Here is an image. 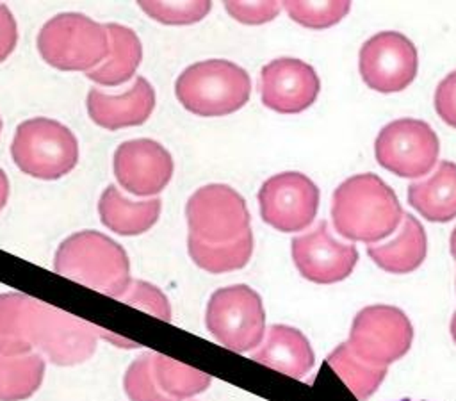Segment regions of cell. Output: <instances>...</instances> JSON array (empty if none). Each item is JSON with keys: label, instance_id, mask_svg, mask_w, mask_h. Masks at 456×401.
Instances as JSON below:
<instances>
[{"label": "cell", "instance_id": "6da1fadb", "mask_svg": "<svg viewBox=\"0 0 456 401\" xmlns=\"http://www.w3.org/2000/svg\"><path fill=\"white\" fill-rule=\"evenodd\" d=\"M102 328L21 292L0 294V355L20 356L37 348L55 365L93 356Z\"/></svg>", "mask_w": 456, "mask_h": 401}, {"label": "cell", "instance_id": "7a4b0ae2", "mask_svg": "<svg viewBox=\"0 0 456 401\" xmlns=\"http://www.w3.org/2000/svg\"><path fill=\"white\" fill-rule=\"evenodd\" d=\"M403 216L394 189L374 173L349 176L333 192V226L349 241L376 244L397 230Z\"/></svg>", "mask_w": 456, "mask_h": 401}, {"label": "cell", "instance_id": "3957f363", "mask_svg": "<svg viewBox=\"0 0 456 401\" xmlns=\"http://www.w3.org/2000/svg\"><path fill=\"white\" fill-rule=\"evenodd\" d=\"M53 269L110 298H121L132 282L125 248L96 230L66 237L55 251Z\"/></svg>", "mask_w": 456, "mask_h": 401}, {"label": "cell", "instance_id": "277c9868", "mask_svg": "<svg viewBox=\"0 0 456 401\" xmlns=\"http://www.w3.org/2000/svg\"><path fill=\"white\" fill-rule=\"evenodd\" d=\"M175 94L196 116H226L248 103L251 80L248 71L232 61L207 59L178 75Z\"/></svg>", "mask_w": 456, "mask_h": 401}, {"label": "cell", "instance_id": "5b68a950", "mask_svg": "<svg viewBox=\"0 0 456 401\" xmlns=\"http://www.w3.org/2000/svg\"><path fill=\"white\" fill-rule=\"evenodd\" d=\"M43 61L62 71H91L110 53L107 25L80 12L50 18L37 34Z\"/></svg>", "mask_w": 456, "mask_h": 401}, {"label": "cell", "instance_id": "8992f818", "mask_svg": "<svg viewBox=\"0 0 456 401\" xmlns=\"http://www.w3.org/2000/svg\"><path fill=\"white\" fill-rule=\"evenodd\" d=\"M11 157L18 169L39 180H57L78 162V141L61 121L32 118L16 127Z\"/></svg>", "mask_w": 456, "mask_h": 401}, {"label": "cell", "instance_id": "52a82bcc", "mask_svg": "<svg viewBox=\"0 0 456 401\" xmlns=\"http://www.w3.org/2000/svg\"><path fill=\"white\" fill-rule=\"evenodd\" d=\"M205 324L224 348L237 353L251 351L265 331L262 298L244 283L217 289L207 303Z\"/></svg>", "mask_w": 456, "mask_h": 401}, {"label": "cell", "instance_id": "ba28073f", "mask_svg": "<svg viewBox=\"0 0 456 401\" xmlns=\"http://www.w3.org/2000/svg\"><path fill=\"white\" fill-rule=\"evenodd\" d=\"M411 342L413 326L401 308L370 305L354 315L346 344L363 362L388 367L410 351Z\"/></svg>", "mask_w": 456, "mask_h": 401}, {"label": "cell", "instance_id": "9c48e42d", "mask_svg": "<svg viewBox=\"0 0 456 401\" xmlns=\"http://www.w3.org/2000/svg\"><path fill=\"white\" fill-rule=\"evenodd\" d=\"M189 237L205 244H228L249 228L244 198L224 184H208L191 194L185 205Z\"/></svg>", "mask_w": 456, "mask_h": 401}, {"label": "cell", "instance_id": "30bf717a", "mask_svg": "<svg viewBox=\"0 0 456 401\" xmlns=\"http://www.w3.org/2000/svg\"><path fill=\"white\" fill-rule=\"evenodd\" d=\"M438 153L436 132L426 121L413 118L390 121L374 141L378 164L403 178H417L431 171Z\"/></svg>", "mask_w": 456, "mask_h": 401}, {"label": "cell", "instance_id": "8fae6325", "mask_svg": "<svg viewBox=\"0 0 456 401\" xmlns=\"http://www.w3.org/2000/svg\"><path fill=\"white\" fill-rule=\"evenodd\" d=\"M358 68L370 89L397 93L406 89L417 77V48L401 32H378L362 45Z\"/></svg>", "mask_w": 456, "mask_h": 401}, {"label": "cell", "instance_id": "7c38bea8", "mask_svg": "<svg viewBox=\"0 0 456 401\" xmlns=\"http://www.w3.org/2000/svg\"><path fill=\"white\" fill-rule=\"evenodd\" d=\"M262 219L280 232L305 230L319 209V187L299 171L267 178L258 191Z\"/></svg>", "mask_w": 456, "mask_h": 401}, {"label": "cell", "instance_id": "4fadbf2b", "mask_svg": "<svg viewBox=\"0 0 456 401\" xmlns=\"http://www.w3.org/2000/svg\"><path fill=\"white\" fill-rule=\"evenodd\" d=\"M290 250L299 274L314 283L342 282L358 262L356 248L338 241L326 221H319L310 232L294 237Z\"/></svg>", "mask_w": 456, "mask_h": 401}, {"label": "cell", "instance_id": "5bb4252c", "mask_svg": "<svg viewBox=\"0 0 456 401\" xmlns=\"http://www.w3.org/2000/svg\"><path fill=\"white\" fill-rule=\"evenodd\" d=\"M114 176L135 196L159 194L173 176L171 153L153 139H130L114 151Z\"/></svg>", "mask_w": 456, "mask_h": 401}, {"label": "cell", "instance_id": "9a60e30c", "mask_svg": "<svg viewBox=\"0 0 456 401\" xmlns=\"http://www.w3.org/2000/svg\"><path fill=\"white\" fill-rule=\"evenodd\" d=\"M321 89L315 70L294 57H280L260 70L262 103L280 114H297L308 109Z\"/></svg>", "mask_w": 456, "mask_h": 401}, {"label": "cell", "instance_id": "2e32d148", "mask_svg": "<svg viewBox=\"0 0 456 401\" xmlns=\"http://www.w3.org/2000/svg\"><path fill=\"white\" fill-rule=\"evenodd\" d=\"M89 118L107 130H118L123 127H135L148 121L155 109V91L144 77H137L135 82L121 94L103 93L93 87L87 93Z\"/></svg>", "mask_w": 456, "mask_h": 401}, {"label": "cell", "instance_id": "e0dca14e", "mask_svg": "<svg viewBox=\"0 0 456 401\" xmlns=\"http://www.w3.org/2000/svg\"><path fill=\"white\" fill-rule=\"evenodd\" d=\"M428 237L420 221L406 214L394 235L383 242L369 244L367 255L378 267L394 274H406L415 271L426 258Z\"/></svg>", "mask_w": 456, "mask_h": 401}, {"label": "cell", "instance_id": "ac0fdd59", "mask_svg": "<svg viewBox=\"0 0 456 401\" xmlns=\"http://www.w3.org/2000/svg\"><path fill=\"white\" fill-rule=\"evenodd\" d=\"M251 358L297 380L308 374L315 362L308 339L297 328L287 324H273Z\"/></svg>", "mask_w": 456, "mask_h": 401}, {"label": "cell", "instance_id": "d6986e66", "mask_svg": "<svg viewBox=\"0 0 456 401\" xmlns=\"http://www.w3.org/2000/svg\"><path fill=\"white\" fill-rule=\"evenodd\" d=\"M408 203L428 221L447 223L456 217V164L440 160L424 180L408 185Z\"/></svg>", "mask_w": 456, "mask_h": 401}, {"label": "cell", "instance_id": "ffe728a7", "mask_svg": "<svg viewBox=\"0 0 456 401\" xmlns=\"http://www.w3.org/2000/svg\"><path fill=\"white\" fill-rule=\"evenodd\" d=\"M162 203L159 198L132 201L114 185H109L98 200V214L109 230L119 235H139L148 232L160 216Z\"/></svg>", "mask_w": 456, "mask_h": 401}, {"label": "cell", "instance_id": "44dd1931", "mask_svg": "<svg viewBox=\"0 0 456 401\" xmlns=\"http://www.w3.org/2000/svg\"><path fill=\"white\" fill-rule=\"evenodd\" d=\"M110 37V53L105 62L86 73V77L102 86H119L130 80L142 59V45L137 34L125 25L107 23Z\"/></svg>", "mask_w": 456, "mask_h": 401}, {"label": "cell", "instance_id": "7402d4cb", "mask_svg": "<svg viewBox=\"0 0 456 401\" xmlns=\"http://www.w3.org/2000/svg\"><path fill=\"white\" fill-rule=\"evenodd\" d=\"M45 360L37 353L0 355V401H21L30 397L43 381Z\"/></svg>", "mask_w": 456, "mask_h": 401}, {"label": "cell", "instance_id": "603a6c76", "mask_svg": "<svg viewBox=\"0 0 456 401\" xmlns=\"http://www.w3.org/2000/svg\"><path fill=\"white\" fill-rule=\"evenodd\" d=\"M151 371L157 387L173 401H183L208 389L212 378L198 369L160 353L151 355Z\"/></svg>", "mask_w": 456, "mask_h": 401}, {"label": "cell", "instance_id": "cb8c5ba5", "mask_svg": "<svg viewBox=\"0 0 456 401\" xmlns=\"http://www.w3.org/2000/svg\"><path fill=\"white\" fill-rule=\"evenodd\" d=\"M187 251L192 262L208 273H228L244 267L253 253V233L248 230L228 244H205L187 237Z\"/></svg>", "mask_w": 456, "mask_h": 401}, {"label": "cell", "instance_id": "d4e9b609", "mask_svg": "<svg viewBox=\"0 0 456 401\" xmlns=\"http://www.w3.org/2000/svg\"><path fill=\"white\" fill-rule=\"evenodd\" d=\"M326 362L360 401L370 397L387 376V367H376L363 362L347 348L346 342L338 344L328 355Z\"/></svg>", "mask_w": 456, "mask_h": 401}, {"label": "cell", "instance_id": "484cf974", "mask_svg": "<svg viewBox=\"0 0 456 401\" xmlns=\"http://www.w3.org/2000/svg\"><path fill=\"white\" fill-rule=\"evenodd\" d=\"M281 7L289 12V16L314 30L328 29L335 23H338L351 9V2H297V0H287L281 4Z\"/></svg>", "mask_w": 456, "mask_h": 401}, {"label": "cell", "instance_id": "4316f807", "mask_svg": "<svg viewBox=\"0 0 456 401\" xmlns=\"http://www.w3.org/2000/svg\"><path fill=\"white\" fill-rule=\"evenodd\" d=\"M137 5L155 21L164 25H191L201 21L212 9V2H150L139 0Z\"/></svg>", "mask_w": 456, "mask_h": 401}, {"label": "cell", "instance_id": "83f0119b", "mask_svg": "<svg viewBox=\"0 0 456 401\" xmlns=\"http://www.w3.org/2000/svg\"><path fill=\"white\" fill-rule=\"evenodd\" d=\"M151 355L142 353L126 369L123 387L130 401H173L160 392L151 371Z\"/></svg>", "mask_w": 456, "mask_h": 401}, {"label": "cell", "instance_id": "f1b7e54d", "mask_svg": "<svg viewBox=\"0 0 456 401\" xmlns=\"http://www.w3.org/2000/svg\"><path fill=\"white\" fill-rule=\"evenodd\" d=\"M119 299L144 312H150L164 321H171V307L167 298L160 289H157L148 282H142V280L130 282L126 292Z\"/></svg>", "mask_w": 456, "mask_h": 401}, {"label": "cell", "instance_id": "f546056e", "mask_svg": "<svg viewBox=\"0 0 456 401\" xmlns=\"http://www.w3.org/2000/svg\"><path fill=\"white\" fill-rule=\"evenodd\" d=\"M226 12L246 25H262L274 20L281 9L280 2H224Z\"/></svg>", "mask_w": 456, "mask_h": 401}, {"label": "cell", "instance_id": "4dcf8cb0", "mask_svg": "<svg viewBox=\"0 0 456 401\" xmlns=\"http://www.w3.org/2000/svg\"><path fill=\"white\" fill-rule=\"evenodd\" d=\"M435 109L449 127L456 128V70L436 86Z\"/></svg>", "mask_w": 456, "mask_h": 401}, {"label": "cell", "instance_id": "1f68e13d", "mask_svg": "<svg viewBox=\"0 0 456 401\" xmlns=\"http://www.w3.org/2000/svg\"><path fill=\"white\" fill-rule=\"evenodd\" d=\"M18 43V25L5 4H0V62H4Z\"/></svg>", "mask_w": 456, "mask_h": 401}, {"label": "cell", "instance_id": "d6a6232c", "mask_svg": "<svg viewBox=\"0 0 456 401\" xmlns=\"http://www.w3.org/2000/svg\"><path fill=\"white\" fill-rule=\"evenodd\" d=\"M9 198V180L7 175L4 173V169L0 168V210L5 207Z\"/></svg>", "mask_w": 456, "mask_h": 401}, {"label": "cell", "instance_id": "836d02e7", "mask_svg": "<svg viewBox=\"0 0 456 401\" xmlns=\"http://www.w3.org/2000/svg\"><path fill=\"white\" fill-rule=\"evenodd\" d=\"M451 255H452V258L456 262V228L451 233Z\"/></svg>", "mask_w": 456, "mask_h": 401}, {"label": "cell", "instance_id": "e575fe53", "mask_svg": "<svg viewBox=\"0 0 456 401\" xmlns=\"http://www.w3.org/2000/svg\"><path fill=\"white\" fill-rule=\"evenodd\" d=\"M451 335H452V340H454V344H456V312H454L452 317H451Z\"/></svg>", "mask_w": 456, "mask_h": 401}, {"label": "cell", "instance_id": "d590c367", "mask_svg": "<svg viewBox=\"0 0 456 401\" xmlns=\"http://www.w3.org/2000/svg\"><path fill=\"white\" fill-rule=\"evenodd\" d=\"M399 401H413V399H399Z\"/></svg>", "mask_w": 456, "mask_h": 401}, {"label": "cell", "instance_id": "8d00e7d4", "mask_svg": "<svg viewBox=\"0 0 456 401\" xmlns=\"http://www.w3.org/2000/svg\"><path fill=\"white\" fill-rule=\"evenodd\" d=\"M0 130H2V118H0Z\"/></svg>", "mask_w": 456, "mask_h": 401}]
</instances>
